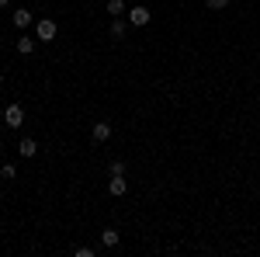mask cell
<instances>
[{
    "mask_svg": "<svg viewBox=\"0 0 260 257\" xmlns=\"http://www.w3.org/2000/svg\"><path fill=\"white\" fill-rule=\"evenodd\" d=\"M4 122H7V129H21L24 125V108L21 104H7L4 108Z\"/></svg>",
    "mask_w": 260,
    "mask_h": 257,
    "instance_id": "cell-1",
    "label": "cell"
},
{
    "mask_svg": "<svg viewBox=\"0 0 260 257\" xmlns=\"http://www.w3.org/2000/svg\"><path fill=\"white\" fill-rule=\"evenodd\" d=\"M56 32H59L56 21H49V18L39 21V42H52V39H56Z\"/></svg>",
    "mask_w": 260,
    "mask_h": 257,
    "instance_id": "cell-2",
    "label": "cell"
},
{
    "mask_svg": "<svg viewBox=\"0 0 260 257\" xmlns=\"http://www.w3.org/2000/svg\"><path fill=\"white\" fill-rule=\"evenodd\" d=\"M128 21L142 28V24H149V7H128Z\"/></svg>",
    "mask_w": 260,
    "mask_h": 257,
    "instance_id": "cell-3",
    "label": "cell"
},
{
    "mask_svg": "<svg viewBox=\"0 0 260 257\" xmlns=\"http://www.w3.org/2000/svg\"><path fill=\"white\" fill-rule=\"evenodd\" d=\"M18 153H21V157H28V160H31V157H39V142H35L31 136H24V139L18 142Z\"/></svg>",
    "mask_w": 260,
    "mask_h": 257,
    "instance_id": "cell-4",
    "label": "cell"
},
{
    "mask_svg": "<svg viewBox=\"0 0 260 257\" xmlns=\"http://www.w3.org/2000/svg\"><path fill=\"white\" fill-rule=\"evenodd\" d=\"M108 191H111V195H125V191H128V181H125V174H111V181H108Z\"/></svg>",
    "mask_w": 260,
    "mask_h": 257,
    "instance_id": "cell-5",
    "label": "cell"
},
{
    "mask_svg": "<svg viewBox=\"0 0 260 257\" xmlns=\"http://www.w3.org/2000/svg\"><path fill=\"white\" fill-rule=\"evenodd\" d=\"M90 136H94V142H108L111 139V125L108 122H94V132Z\"/></svg>",
    "mask_w": 260,
    "mask_h": 257,
    "instance_id": "cell-6",
    "label": "cell"
},
{
    "mask_svg": "<svg viewBox=\"0 0 260 257\" xmlns=\"http://www.w3.org/2000/svg\"><path fill=\"white\" fill-rule=\"evenodd\" d=\"M11 18H14V28H28V24H31V21H35V14H31V11H24V7H21V11H14V14H11Z\"/></svg>",
    "mask_w": 260,
    "mask_h": 257,
    "instance_id": "cell-7",
    "label": "cell"
},
{
    "mask_svg": "<svg viewBox=\"0 0 260 257\" xmlns=\"http://www.w3.org/2000/svg\"><path fill=\"white\" fill-rule=\"evenodd\" d=\"M101 243H104V247H118V243H121V233H118V230H111V226H108V230L101 233Z\"/></svg>",
    "mask_w": 260,
    "mask_h": 257,
    "instance_id": "cell-8",
    "label": "cell"
},
{
    "mask_svg": "<svg viewBox=\"0 0 260 257\" xmlns=\"http://www.w3.org/2000/svg\"><path fill=\"white\" fill-rule=\"evenodd\" d=\"M125 11H128V7H125V0H108V14H111V18H121Z\"/></svg>",
    "mask_w": 260,
    "mask_h": 257,
    "instance_id": "cell-9",
    "label": "cell"
},
{
    "mask_svg": "<svg viewBox=\"0 0 260 257\" xmlns=\"http://www.w3.org/2000/svg\"><path fill=\"white\" fill-rule=\"evenodd\" d=\"M18 52H24V56H28V52H35V39L21 35V39H18Z\"/></svg>",
    "mask_w": 260,
    "mask_h": 257,
    "instance_id": "cell-10",
    "label": "cell"
},
{
    "mask_svg": "<svg viewBox=\"0 0 260 257\" xmlns=\"http://www.w3.org/2000/svg\"><path fill=\"white\" fill-rule=\"evenodd\" d=\"M111 39H125V21H121V18L111 21Z\"/></svg>",
    "mask_w": 260,
    "mask_h": 257,
    "instance_id": "cell-11",
    "label": "cell"
},
{
    "mask_svg": "<svg viewBox=\"0 0 260 257\" xmlns=\"http://www.w3.org/2000/svg\"><path fill=\"white\" fill-rule=\"evenodd\" d=\"M0 178H4V181H14V178H18L14 163H4V167H0Z\"/></svg>",
    "mask_w": 260,
    "mask_h": 257,
    "instance_id": "cell-12",
    "label": "cell"
},
{
    "mask_svg": "<svg viewBox=\"0 0 260 257\" xmlns=\"http://www.w3.org/2000/svg\"><path fill=\"white\" fill-rule=\"evenodd\" d=\"M205 7H208V11H225L229 0H205Z\"/></svg>",
    "mask_w": 260,
    "mask_h": 257,
    "instance_id": "cell-13",
    "label": "cell"
},
{
    "mask_svg": "<svg viewBox=\"0 0 260 257\" xmlns=\"http://www.w3.org/2000/svg\"><path fill=\"white\" fill-rule=\"evenodd\" d=\"M108 170H111V174H125V163H121V160H111Z\"/></svg>",
    "mask_w": 260,
    "mask_h": 257,
    "instance_id": "cell-14",
    "label": "cell"
},
{
    "mask_svg": "<svg viewBox=\"0 0 260 257\" xmlns=\"http://www.w3.org/2000/svg\"><path fill=\"white\" fill-rule=\"evenodd\" d=\"M7 4H11V0H0V7H7Z\"/></svg>",
    "mask_w": 260,
    "mask_h": 257,
    "instance_id": "cell-15",
    "label": "cell"
},
{
    "mask_svg": "<svg viewBox=\"0 0 260 257\" xmlns=\"http://www.w3.org/2000/svg\"><path fill=\"white\" fill-rule=\"evenodd\" d=\"M0 83H4V77H0Z\"/></svg>",
    "mask_w": 260,
    "mask_h": 257,
    "instance_id": "cell-16",
    "label": "cell"
}]
</instances>
